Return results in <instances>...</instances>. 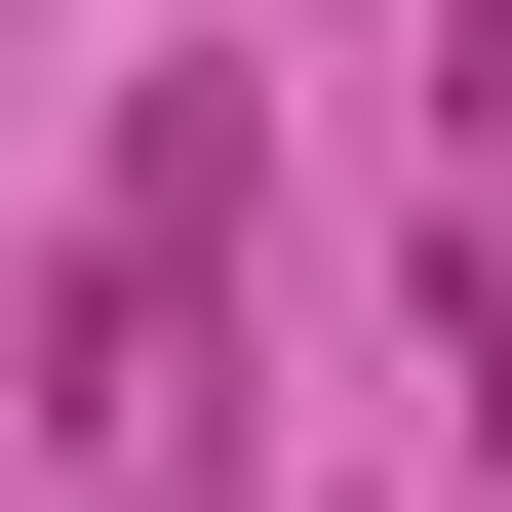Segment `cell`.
<instances>
[{"label": "cell", "instance_id": "6da1fadb", "mask_svg": "<svg viewBox=\"0 0 512 512\" xmlns=\"http://www.w3.org/2000/svg\"><path fill=\"white\" fill-rule=\"evenodd\" d=\"M434 355H473V434H512V237H473V276H434Z\"/></svg>", "mask_w": 512, "mask_h": 512}]
</instances>
